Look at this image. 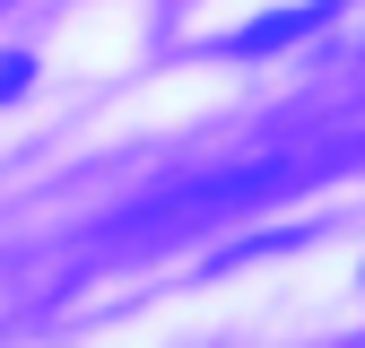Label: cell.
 I'll return each mask as SVG.
<instances>
[{"mask_svg":"<svg viewBox=\"0 0 365 348\" xmlns=\"http://www.w3.org/2000/svg\"><path fill=\"white\" fill-rule=\"evenodd\" d=\"M365 140H339V148H313V157H269V165H217V174H182V183L148 192V200H130L113 227L96 244H122V252H148V244H174V235H200L217 227V218H235V209H261V200H279L296 183H313V174H331V165H356Z\"/></svg>","mask_w":365,"mask_h":348,"instance_id":"cell-1","label":"cell"},{"mask_svg":"<svg viewBox=\"0 0 365 348\" xmlns=\"http://www.w3.org/2000/svg\"><path fill=\"white\" fill-rule=\"evenodd\" d=\"M339 18V0H304V9H269V18H252V26H235L226 35V53H279V44H296L304 26H331Z\"/></svg>","mask_w":365,"mask_h":348,"instance_id":"cell-2","label":"cell"},{"mask_svg":"<svg viewBox=\"0 0 365 348\" xmlns=\"http://www.w3.org/2000/svg\"><path fill=\"white\" fill-rule=\"evenodd\" d=\"M26 78H35V61H26V53H9V61H0V105L26 96Z\"/></svg>","mask_w":365,"mask_h":348,"instance_id":"cell-3","label":"cell"}]
</instances>
